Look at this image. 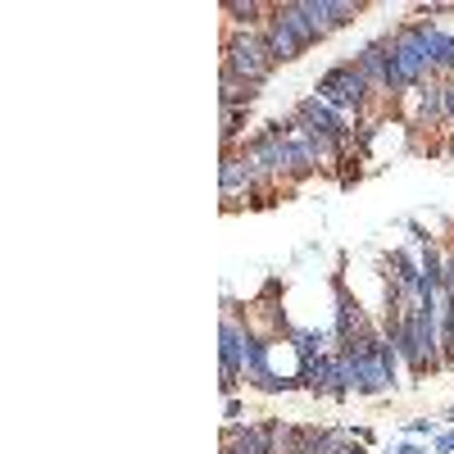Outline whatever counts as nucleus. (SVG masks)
Wrapping results in <instances>:
<instances>
[{
    "label": "nucleus",
    "instance_id": "f257e3e1",
    "mask_svg": "<svg viewBox=\"0 0 454 454\" xmlns=\"http://www.w3.org/2000/svg\"><path fill=\"white\" fill-rule=\"evenodd\" d=\"M218 68H232L237 78H246L250 87H269L273 82V55H269V42H263V27L259 32H246V27H227L223 23V64Z\"/></svg>",
    "mask_w": 454,
    "mask_h": 454
},
{
    "label": "nucleus",
    "instance_id": "f03ea898",
    "mask_svg": "<svg viewBox=\"0 0 454 454\" xmlns=\"http://www.w3.org/2000/svg\"><path fill=\"white\" fill-rule=\"evenodd\" d=\"M250 336H254V323H250V309L227 300L223 309V327H218V355H223V372H218V387L223 395H237L241 382H246V350H250Z\"/></svg>",
    "mask_w": 454,
    "mask_h": 454
},
{
    "label": "nucleus",
    "instance_id": "7ed1b4c3",
    "mask_svg": "<svg viewBox=\"0 0 454 454\" xmlns=\"http://www.w3.org/2000/svg\"><path fill=\"white\" fill-rule=\"evenodd\" d=\"M314 96L318 100H327L332 109H340L346 119H368V114L377 109V100H372V91H368V82H364V73L355 68V59H336L323 78H318V87H314Z\"/></svg>",
    "mask_w": 454,
    "mask_h": 454
},
{
    "label": "nucleus",
    "instance_id": "20e7f679",
    "mask_svg": "<svg viewBox=\"0 0 454 454\" xmlns=\"http://www.w3.org/2000/svg\"><path fill=\"white\" fill-rule=\"evenodd\" d=\"M291 123H295V132H305V137H332L340 145H355V123L340 109H332L327 100H318V96L300 100L291 109Z\"/></svg>",
    "mask_w": 454,
    "mask_h": 454
},
{
    "label": "nucleus",
    "instance_id": "39448f33",
    "mask_svg": "<svg viewBox=\"0 0 454 454\" xmlns=\"http://www.w3.org/2000/svg\"><path fill=\"white\" fill-rule=\"evenodd\" d=\"M355 68L364 73V82L377 100V109H391V36H377L364 51H355Z\"/></svg>",
    "mask_w": 454,
    "mask_h": 454
},
{
    "label": "nucleus",
    "instance_id": "423d86ee",
    "mask_svg": "<svg viewBox=\"0 0 454 454\" xmlns=\"http://www.w3.org/2000/svg\"><path fill=\"white\" fill-rule=\"evenodd\" d=\"M218 196H223V209L237 214V209H254L259 196H254V177L241 160V150H232V155H223L218 164Z\"/></svg>",
    "mask_w": 454,
    "mask_h": 454
},
{
    "label": "nucleus",
    "instance_id": "0eeeda50",
    "mask_svg": "<svg viewBox=\"0 0 454 454\" xmlns=\"http://www.w3.org/2000/svg\"><path fill=\"white\" fill-rule=\"evenodd\" d=\"M223 454H273V419L227 423L223 427Z\"/></svg>",
    "mask_w": 454,
    "mask_h": 454
},
{
    "label": "nucleus",
    "instance_id": "6e6552de",
    "mask_svg": "<svg viewBox=\"0 0 454 454\" xmlns=\"http://www.w3.org/2000/svg\"><path fill=\"white\" fill-rule=\"evenodd\" d=\"M273 19L295 36L305 51H314V46H323V32L314 27V19L305 14V0H273Z\"/></svg>",
    "mask_w": 454,
    "mask_h": 454
},
{
    "label": "nucleus",
    "instance_id": "1a4fd4ad",
    "mask_svg": "<svg viewBox=\"0 0 454 454\" xmlns=\"http://www.w3.org/2000/svg\"><path fill=\"white\" fill-rule=\"evenodd\" d=\"M409 100H413V109H409V128H413V132H436V128H445L441 82H427V87H419V91H413Z\"/></svg>",
    "mask_w": 454,
    "mask_h": 454
},
{
    "label": "nucleus",
    "instance_id": "9d476101",
    "mask_svg": "<svg viewBox=\"0 0 454 454\" xmlns=\"http://www.w3.org/2000/svg\"><path fill=\"white\" fill-rule=\"evenodd\" d=\"M223 19H227V27L259 32L273 19V0H223Z\"/></svg>",
    "mask_w": 454,
    "mask_h": 454
},
{
    "label": "nucleus",
    "instance_id": "9b49d317",
    "mask_svg": "<svg viewBox=\"0 0 454 454\" xmlns=\"http://www.w3.org/2000/svg\"><path fill=\"white\" fill-rule=\"evenodd\" d=\"M263 42H269V55H273V64L282 68V64H295L300 55H309L305 46H300L295 42V36L278 23V19H269V23H263Z\"/></svg>",
    "mask_w": 454,
    "mask_h": 454
},
{
    "label": "nucleus",
    "instance_id": "f8f14e48",
    "mask_svg": "<svg viewBox=\"0 0 454 454\" xmlns=\"http://www.w3.org/2000/svg\"><path fill=\"white\" fill-rule=\"evenodd\" d=\"M259 96H263V91L250 87L246 78H237L232 68H218V109H223V105H250V109H254Z\"/></svg>",
    "mask_w": 454,
    "mask_h": 454
},
{
    "label": "nucleus",
    "instance_id": "ddd939ff",
    "mask_svg": "<svg viewBox=\"0 0 454 454\" xmlns=\"http://www.w3.org/2000/svg\"><path fill=\"white\" fill-rule=\"evenodd\" d=\"M246 128H250V105H223V155L246 145Z\"/></svg>",
    "mask_w": 454,
    "mask_h": 454
},
{
    "label": "nucleus",
    "instance_id": "4468645a",
    "mask_svg": "<svg viewBox=\"0 0 454 454\" xmlns=\"http://www.w3.org/2000/svg\"><path fill=\"white\" fill-rule=\"evenodd\" d=\"M273 454H300V423L273 419Z\"/></svg>",
    "mask_w": 454,
    "mask_h": 454
},
{
    "label": "nucleus",
    "instance_id": "2eb2a0df",
    "mask_svg": "<svg viewBox=\"0 0 454 454\" xmlns=\"http://www.w3.org/2000/svg\"><path fill=\"white\" fill-rule=\"evenodd\" d=\"M364 10H368L364 0H332V23H336V32H340V27H350V23H359Z\"/></svg>",
    "mask_w": 454,
    "mask_h": 454
},
{
    "label": "nucleus",
    "instance_id": "dca6fc26",
    "mask_svg": "<svg viewBox=\"0 0 454 454\" xmlns=\"http://www.w3.org/2000/svg\"><path fill=\"white\" fill-rule=\"evenodd\" d=\"M305 14L314 19V27L323 32V42L336 32V23H332V0H305Z\"/></svg>",
    "mask_w": 454,
    "mask_h": 454
},
{
    "label": "nucleus",
    "instance_id": "f3484780",
    "mask_svg": "<svg viewBox=\"0 0 454 454\" xmlns=\"http://www.w3.org/2000/svg\"><path fill=\"white\" fill-rule=\"evenodd\" d=\"M404 436H409V441H419V436H436V423H432V419H409V423H404Z\"/></svg>",
    "mask_w": 454,
    "mask_h": 454
},
{
    "label": "nucleus",
    "instance_id": "a211bd4d",
    "mask_svg": "<svg viewBox=\"0 0 454 454\" xmlns=\"http://www.w3.org/2000/svg\"><path fill=\"white\" fill-rule=\"evenodd\" d=\"M441 105H445V128H454V82H441Z\"/></svg>",
    "mask_w": 454,
    "mask_h": 454
},
{
    "label": "nucleus",
    "instance_id": "6ab92c4d",
    "mask_svg": "<svg viewBox=\"0 0 454 454\" xmlns=\"http://www.w3.org/2000/svg\"><path fill=\"white\" fill-rule=\"evenodd\" d=\"M241 413H246V400H241V395H227L223 419H227V423H241Z\"/></svg>",
    "mask_w": 454,
    "mask_h": 454
},
{
    "label": "nucleus",
    "instance_id": "aec40b11",
    "mask_svg": "<svg viewBox=\"0 0 454 454\" xmlns=\"http://www.w3.org/2000/svg\"><path fill=\"white\" fill-rule=\"evenodd\" d=\"M432 450L436 454H454V432H436L432 436Z\"/></svg>",
    "mask_w": 454,
    "mask_h": 454
},
{
    "label": "nucleus",
    "instance_id": "412c9836",
    "mask_svg": "<svg viewBox=\"0 0 454 454\" xmlns=\"http://www.w3.org/2000/svg\"><path fill=\"white\" fill-rule=\"evenodd\" d=\"M387 454H427V450H423L419 441H395V445H391Z\"/></svg>",
    "mask_w": 454,
    "mask_h": 454
},
{
    "label": "nucleus",
    "instance_id": "4be33fe9",
    "mask_svg": "<svg viewBox=\"0 0 454 454\" xmlns=\"http://www.w3.org/2000/svg\"><path fill=\"white\" fill-rule=\"evenodd\" d=\"M340 454H368V445L364 441H346V450H340Z\"/></svg>",
    "mask_w": 454,
    "mask_h": 454
},
{
    "label": "nucleus",
    "instance_id": "5701e85b",
    "mask_svg": "<svg viewBox=\"0 0 454 454\" xmlns=\"http://www.w3.org/2000/svg\"><path fill=\"white\" fill-rule=\"evenodd\" d=\"M445 419H450V423H454V404H450V409H445Z\"/></svg>",
    "mask_w": 454,
    "mask_h": 454
}]
</instances>
